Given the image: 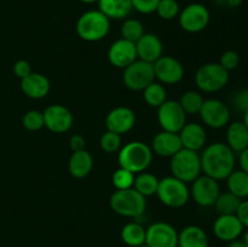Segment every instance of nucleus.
I'll use <instances>...</instances> for the list:
<instances>
[{
  "instance_id": "1",
  "label": "nucleus",
  "mask_w": 248,
  "mask_h": 247,
  "mask_svg": "<svg viewBox=\"0 0 248 247\" xmlns=\"http://www.w3.org/2000/svg\"><path fill=\"white\" fill-rule=\"evenodd\" d=\"M200 157L203 174L218 182L227 179L235 170V153L228 147L227 143H212L203 150Z\"/></svg>"
},
{
  "instance_id": "2",
  "label": "nucleus",
  "mask_w": 248,
  "mask_h": 247,
  "mask_svg": "<svg viewBox=\"0 0 248 247\" xmlns=\"http://www.w3.org/2000/svg\"><path fill=\"white\" fill-rule=\"evenodd\" d=\"M153 161V150L145 143L140 140L126 143L120 148L118 155L119 166L132 173L144 172Z\"/></svg>"
},
{
  "instance_id": "3",
  "label": "nucleus",
  "mask_w": 248,
  "mask_h": 247,
  "mask_svg": "<svg viewBox=\"0 0 248 247\" xmlns=\"http://www.w3.org/2000/svg\"><path fill=\"white\" fill-rule=\"evenodd\" d=\"M110 208L118 215L127 218H140L147 210V198L135 188L115 190L109 199Z\"/></svg>"
},
{
  "instance_id": "4",
  "label": "nucleus",
  "mask_w": 248,
  "mask_h": 247,
  "mask_svg": "<svg viewBox=\"0 0 248 247\" xmlns=\"http://www.w3.org/2000/svg\"><path fill=\"white\" fill-rule=\"evenodd\" d=\"M77 33L82 40L94 43L108 35L110 19L99 10H90L82 14L77 22Z\"/></svg>"
},
{
  "instance_id": "5",
  "label": "nucleus",
  "mask_w": 248,
  "mask_h": 247,
  "mask_svg": "<svg viewBox=\"0 0 248 247\" xmlns=\"http://www.w3.org/2000/svg\"><path fill=\"white\" fill-rule=\"evenodd\" d=\"M172 176L184 183H191L201 174V157L198 152L182 148L171 157Z\"/></svg>"
},
{
  "instance_id": "6",
  "label": "nucleus",
  "mask_w": 248,
  "mask_h": 247,
  "mask_svg": "<svg viewBox=\"0 0 248 247\" xmlns=\"http://www.w3.org/2000/svg\"><path fill=\"white\" fill-rule=\"evenodd\" d=\"M156 195L165 206L171 208H181L190 199V190L184 182L173 176L159 179Z\"/></svg>"
},
{
  "instance_id": "7",
  "label": "nucleus",
  "mask_w": 248,
  "mask_h": 247,
  "mask_svg": "<svg viewBox=\"0 0 248 247\" xmlns=\"http://www.w3.org/2000/svg\"><path fill=\"white\" fill-rule=\"evenodd\" d=\"M229 77V72L219 63H206L196 70L195 85L200 91L215 93L227 86Z\"/></svg>"
},
{
  "instance_id": "8",
  "label": "nucleus",
  "mask_w": 248,
  "mask_h": 247,
  "mask_svg": "<svg viewBox=\"0 0 248 247\" xmlns=\"http://www.w3.org/2000/svg\"><path fill=\"white\" fill-rule=\"evenodd\" d=\"M154 80L155 74L153 63L137 60L124 69V85L132 91H143L145 87L154 82Z\"/></svg>"
},
{
  "instance_id": "9",
  "label": "nucleus",
  "mask_w": 248,
  "mask_h": 247,
  "mask_svg": "<svg viewBox=\"0 0 248 247\" xmlns=\"http://www.w3.org/2000/svg\"><path fill=\"white\" fill-rule=\"evenodd\" d=\"M179 24L188 33H200L208 26L211 19L210 11L200 2L189 4L179 12Z\"/></svg>"
},
{
  "instance_id": "10",
  "label": "nucleus",
  "mask_w": 248,
  "mask_h": 247,
  "mask_svg": "<svg viewBox=\"0 0 248 247\" xmlns=\"http://www.w3.org/2000/svg\"><path fill=\"white\" fill-rule=\"evenodd\" d=\"M157 123L162 131L179 133L186 124V114L178 101H166L157 108Z\"/></svg>"
},
{
  "instance_id": "11",
  "label": "nucleus",
  "mask_w": 248,
  "mask_h": 247,
  "mask_svg": "<svg viewBox=\"0 0 248 247\" xmlns=\"http://www.w3.org/2000/svg\"><path fill=\"white\" fill-rule=\"evenodd\" d=\"M201 120L211 128H222L228 126L230 121V109L224 102L211 98L203 101L199 111Z\"/></svg>"
},
{
  "instance_id": "12",
  "label": "nucleus",
  "mask_w": 248,
  "mask_h": 247,
  "mask_svg": "<svg viewBox=\"0 0 248 247\" xmlns=\"http://www.w3.org/2000/svg\"><path fill=\"white\" fill-rule=\"evenodd\" d=\"M145 244L149 247H178V232L166 222H155L145 229Z\"/></svg>"
},
{
  "instance_id": "13",
  "label": "nucleus",
  "mask_w": 248,
  "mask_h": 247,
  "mask_svg": "<svg viewBox=\"0 0 248 247\" xmlns=\"http://www.w3.org/2000/svg\"><path fill=\"white\" fill-rule=\"evenodd\" d=\"M220 194L219 182L208 176H199L191 185L190 195L193 200L202 207L215 205Z\"/></svg>"
},
{
  "instance_id": "14",
  "label": "nucleus",
  "mask_w": 248,
  "mask_h": 247,
  "mask_svg": "<svg viewBox=\"0 0 248 247\" xmlns=\"http://www.w3.org/2000/svg\"><path fill=\"white\" fill-rule=\"evenodd\" d=\"M153 67L155 79L159 80L160 84L176 85L184 77L183 64L172 56H161L156 62L153 63Z\"/></svg>"
},
{
  "instance_id": "15",
  "label": "nucleus",
  "mask_w": 248,
  "mask_h": 247,
  "mask_svg": "<svg viewBox=\"0 0 248 247\" xmlns=\"http://www.w3.org/2000/svg\"><path fill=\"white\" fill-rule=\"evenodd\" d=\"M45 127L53 133H65L73 126L72 111L62 104H52L44 110Z\"/></svg>"
},
{
  "instance_id": "16",
  "label": "nucleus",
  "mask_w": 248,
  "mask_h": 247,
  "mask_svg": "<svg viewBox=\"0 0 248 247\" xmlns=\"http://www.w3.org/2000/svg\"><path fill=\"white\" fill-rule=\"evenodd\" d=\"M108 60L114 67L125 69L127 65L138 60L136 44L123 38L114 41L108 50Z\"/></svg>"
},
{
  "instance_id": "17",
  "label": "nucleus",
  "mask_w": 248,
  "mask_h": 247,
  "mask_svg": "<svg viewBox=\"0 0 248 247\" xmlns=\"http://www.w3.org/2000/svg\"><path fill=\"white\" fill-rule=\"evenodd\" d=\"M136 124V114L128 107H116L111 109L106 118L107 130L118 135L130 132Z\"/></svg>"
},
{
  "instance_id": "18",
  "label": "nucleus",
  "mask_w": 248,
  "mask_h": 247,
  "mask_svg": "<svg viewBox=\"0 0 248 247\" xmlns=\"http://www.w3.org/2000/svg\"><path fill=\"white\" fill-rule=\"evenodd\" d=\"M244 230V225L235 215H219L213 223V234L224 242L240 239Z\"/></svg>"
},
{
  "instance_id": "19",
  "label": "nucleus",
  "mask_w": 248,
  "mask_h": 247,
  "mask_svg": "<svg viewBox=\"0 0 248 247\" xmlns=\"http://www.w3.org/2000/svg\"><path fill=\"white\" fill-rule=\"evenodd\" d=\"M135 44L138 60H142L144 62H156L164 52L162 41L156 34L144 33Z\"/></svg>"
},
{
  "instance_id": "20",
  "label": "nucleus",
  "mask_w": 248,
  "mask_h": 247,
  "mask_svg": "<svg viewBox=\"0 0 248 247\" xmlns=\"http://www.w3.org/2000/svg\"><path fill=\"white\" fill-rule=\"evenodd\" d=\"M152 150L159 156L172 157L183 148L179 133L160 131L154 136L152 142Z\"/></svg>"
},
{
  "instance_id": "21",
  "label": "nucleus",
  "mask_w": 248,
  "mask_h": 247,
  "mask_svg": "<svg viewBox=\"0 0 248 247\" xmlns=\"http://www.w3.org/2000/svg\"><path fill=\"white\" fill-rule=\"evenodd\" d=\"M50 81L45 75L33 73L21 80V90L27 97L31 99H41L50 92Z\"/></svg>"
},
{
  "instance_id": "22",
  "label": "nucleus",
  "mask_w": 248,
  "mask_h": 247,
  "mask_svg": "<svg viewBox=\"0 0 248 247\" xmlns=\"http://www.w3.org/2000/svg\"><path fill=\"white\" fill-rule=\"evenodd\" d=\"M179 137H181L183 148L194 150V152L202 149L207 140V135L203 126L196 123L186 124L183 128L179 131Z\"/></svg>"
},
{
  "instance_id": "23",
  "label": "nucleus",
  "mask_w": 248,
  "mask_h": 247,
  "mask_svg": "<svg viewBox=\"0 0 248 247\" xmlns=\"http://www.w3.org/2000/svg\"><path fill=\"white\" fill-rule=\"evenodd\" d=\"M227 145L234 153H241L248 148V128L242 121H234L228 124L227 133Z\"/></svg>"
},
{
  "instance_id": "24",
  "label": "nucleus",
  "mask_w": 248,
  "mask_h": 247,
  "mask_svg": "<svg viewBox=\"0 0 248 247\" xmlns=\"http://www.w3.org/2000/svg\"><path fill=\"white\" fill-rule=\"evenodd\" d=\"M68 169L74 178H85L91 173L92 169H93L92 155L86 149L80 150V152H73L69 162H68Z\"/></svg>"
},
{
  "instance_id": "25",
  "label": "nucleus",
  "mask_w": 248,
  "mask_h": 247,
  "mask_svg": "<svg viewBox=\"0 0 248 247\" xmlns=\"http://www.w3.org/2000/svg\"><path fill=\"white\" fill-rule=\"evenodd\" d=\"M210 240L199 225H188L178 232V247H208Z\"/></svg>"
},
{
  "instance_id": "26",
  "label": "nucleus",
  "mask_w": 248,
  "mask_h": 247,
  "mask_svg": "<svg viewBox=\"0 0 248 247\" xmlns=\"http://www.w3.org/2000/svg\"><path fill=\"white\" fill-rule=\"evenodd\" d=\"M98 10L109 19H125L133 7L131 0H98Z\"/></svg>"
},
{
  "instance_id": "27",
  "label": "nucleus",
  "mask_w": 248,
  "mask_h": 247,
  "mask_svg": "<svg viewBox=\"0 0 248 247\" xmlns=\"http://www.w3.org/2000/svg\"><path fill=\"white\" fill-rule=\"evenodd\" d=\"M121 240L128 247H138L145 244V228L138 222H130L121 229Z\"/></svg>"
},
{
  "instance_id": "28",
  "label": "nucleus",
  "mask_w": 248,
  "mask_h": 247,
  "mask_svg": "<svg viewBox=\"0 0 248 247\" xmlns=\"http://www.w3.org/2000/svg\"><path fill=\"white\" fill-rule=\"evenodd\" d=\"M228 190L241 200L248 198V173L240 170H234L227 178Z\"/></svg>"
},
{
  "instance_id": "29",
  "label": "nucleus",
  "mask_w": 248,
  "mask_h": 247,
  "mask_svg": "<svg viewBox=\"0 0 248 247\" xmlns=\"http://www.w3.org/2000/svg\"><path fill=\"white\" fill-rule=\"evenodd\" d=\"M157 186H159V179L155 174L149 172H140L138 176L135 177L133 188L145 198L156 194Z\"/></svg>"
},
{
  "instance_id": "30",
  "label": "nucleus",
  "mask_w": 248,
  "mask_h": 247,
  "mask_svg": "<svg viewBox=\"0 0 248 247\" xmlns=\"http://www.w3.org/2000/svg\"><path fill=\"white\" fill-rule=\"evenodd\" d=\"M143 98L149 107L159 108L162 103L167 101V93L164 85L160 82H152L149 86L143 90Z\"/></svg>"
},
{
  "instance_id": "31",
  "label": "nucleus",
  "mask_w": 248,
  "mask_h": 247,
  "mask_svg": "<svg viewBox=\"0 0 248 247\" xmlns=\"http://www.w3.org/2000/svg\"><path fill=\"white\" fill-rule=\"evenodd\" d=\"M241 201V199L228 190L219 194L213 206L219 215H235Z\"/></svg>"
},
{
  "instance_id": "32",
  "label": "nucleus",
  "mask_w": 248,
  "mask_h": 247,
  "mask_svg": "<svg viewBox=\"0 0 248 247\" xmlns=\"http://www.w3.org/2000/svg\"><path fill=\"white\" fill-rule=\"evenodd\" d=\"M203 97L202 94L199 91H186L182 94L181 99H179V104L183 108V110L186 111V114H199L201 107L203 104Z\"/></svg>"
},
{
  "instance_id": "33",
  "label": "nucleus",
  "mask_w": 248,
  "mask_h": 247,
  "mask_svg": "<svg viewBox=\"0 0 248 247\" xmlns=\"http://www.w3.org/2000/svg\"><path fill=\"white\" fill-rule=\"evenodd\" d=\"M144 34V27L140 19L125 18L121 26V38L136 43Z\"/></svg>"
},
{
  "instance_id": "34",
  "label": "nucleus",
  "mask_w": 248,
  "mask_h": 247,
  "mask_svg": "<svg viewBox=\"0 0 248 247\" xmlns=\"http://www.w3.org/2000/svg\"><path fill=\"white\" fill-rule=\"evenodd\" d=\"M155 12H156L160 18L171 21V19H174L176 17L179 16L181 7H179L177 0H160Z\"/></svg>"
},
{
  "instance_id": "35",
  "label": "nucleus",
  "mask_w": 248,
  "mask_h": 247,
  "mask_svg": "<svg viewBox=\"0 0 248 247\" xmlns=\"http://www.w3.org/2000/svg\"><path fill=\"white\" fill-rule=\"evenodd\" d=\"M99 145H101V149L108 154L119 152L120 148L123 147L121 145V136L107 130L99 138Z\"/></svg>"
},
{
  "instance_id": "36",
  "label": "nucleus",
  "mask_w": 248,
  "mask_h": 247,
  "mask_svg": "<svg viewBox=\"0 0 248 247\" xmlns=\"http://www.w3.org/2000/svg\"><path fill=\"white\" fill-rule=\"evenodd\" d=\"M135 173L127 171V170L119 167L113 174V185L115 186L116 190H124V189L133 188V183H135Z\"/></svg>"
},
{
  "instance_id": "37",
  "label": "nucleus",
  "mask_w": 248,
  "mask_h": 247,
  "mask_svg": "<svg viewBox=\"0 0 248 247\" xmlns=\"http://www.w3.org/2000/svg\"><path fill=\"white\" fill-rule=\"evenodd\" d=\"M22 125L26 130L31 131H39L45 126L44 123V114L39 110H29L27 111L22 119Z\"/></svg>"
},
{
  "instance_id": "38",
  "label": "nucleus",
  "mask_w": 248,
  "mask_h": 247,
  "mask_svg": "<svg viewBox=\"0 0 248 247\" xmlns=\"http://www.w3.org/2000/svg\"><path fill=\"white\" fill-rule=\"evenodd\" d=\"M240 63V55L234 50H228L225 52H223V55L220 56L219 64L224 68L228 72H232V70L236 69L237 65Z\"/></svg>"
},
{
  "instance_id": "39",
  "label": "nucleus",
  "mask_w": 248,
  "mask_h": 247,
  "mask_svg": "<svg viewBox=\"0 0 248 247\" xmlns=\"http://www.w3.org/2000/svg\"><path fill=\"white\" fill-rule=\"evenodd\" d=\"M232 104L235 110L244 114L248 110V89H241L234 93L232 98Z\"/></svg>"
},
{
  "instance_id": "40",
  "label": "nucleus",
  "mask_w": 248,
  "mask_h": 247,
  "mask_svg": "<svg viewBox=\"0 0 248 247\" xmlns=\"http://www.w3.org/2000/svg\"><path fill=\"white\" fill-rule=\"evenodd\" d=\"M159 1L160 0H131L133 10L143 15H149L155 12Z\"/></svg>"
},
{
  "instance_id": "41",
  "label": "nucleus",
  "mask_w": 248,
  "mask_h": 247,
  "mask_svg": "<svg viewBox=\"0 0 248 247\" xmlns=\"http://www.w3.org/2000/svg\"><path fill=\"white\" fill-rule=\"evenodd\" d=\"M31 73V63L26 60H19L17 61L14 64V74L16 75L19 79H23L27 75H29Z\"/></svg>"
},
{
  "instance_id": "42",
  "label": "nucleus",
  "mask_w": 248,
  "mask_h": 247,
  "mask_svg": "<svg viewBox=\"0 0 248 247\" xmlns=\"http://www.w3.org/2000/svg\"><path fill=\"white\" fill-rule=\"evenodd\" d=\"M235 216L239 218V220L244 225V228H247L248 229V200L241 201Z\"/></svg>"
},
{
  "instance_id": "43",
  "label": "nucleus",
  "mask_w": 248,
  "mask_h": 247,
  "mask_svg": "<svg viewBox=\"0 0 248 247\" xmlns=\"http://www.w3.org/2000/svg\"><path fill=\"white\" fill-rule=\"evenodd\" d=\"M69 145L73 152H80V150H84L85 147H86V140H85V138L81 135L75 133V135L70 137Z\"/></svg>"
},
{
  "instance_id": "44",
  "label": "nucleus",
  "mask_w": 248,
  "mask_h": 247,
  "mask_svg": "<svg viewBox=\"0 0 248 247\" xmlns=\"http://www.w3.org/2000/svg\"><path fill=\"white\" fill-rule=\"evenodd\" d=\"M239 162L242 171L247 172L248 173V148H246L245 150H242V152L239 154Z\"/></svg>"
},
{
  "instance_id": "45",
  "label": "nucleus",
  "mask_w": 248,
  "mask_h": 247,
  "mask_svg": "<svg viewBox=\"0 0 248 247\" xmlns=\"http://www.w3.org/2000/svg\"><path fill=\"white\" fill-rule=\"evenodd\" d=\"M228 247H246V245H245L244 240L236 239V240H232V241L228 242Z\"/></svg>"
},
{
  "instance_id": "46",
  "label": "nucleus",
  "mask_w": 248,
  "mask_h": 247,
  "mask_svg": "<svg viewBox=\"0 0 248 247\" xmlns=\"http://www.w3.org/2000/svg\"><path fill=\"white\" fill-rule=\"evenodd\" d=\"M212 1L218 7H229V0H212Z\"/></svg>"
},
{
  "instance_id": "47",
  "label": "nucleus",
  "mask_w": 248,
  "mask_h": 247,
  "mask_svg": "<svg viewBox=\"0 0 248 247\" xmlns=\"http://www.w3.org/2000/svg\"><path fill=\"white\" fill-rule=\"evenodd\" d=\"M242 123H244L245 126L248 128V110L244 113V120H242Z\"/></svg>"
},
{
  "instance_id": "48",
  "label": "nucleus",
  "mask_w": 248,
  "mask_h": 247,
  "mask_svg": "<svg viewBox=\"0 0 248 247\" xmlns=\"http://www.w3.org/2000/svg\"><path fill=\"white\" fill-rule=\"evenodd\" d=\"M244 242H245V245H246V247H248V229L246 230V232H245L244 234Z\"/></svg>"
},
{
  "instance_id": "49",
  "label": "nucleus",
  "mask_w": 248,
  "mask_h": 247,
  "mask_svg": "<svg viewBox=\"0 0 248 247\" xmlns=\"http://www.w3.org/2000/svg\"><path fill=\"white\" fill-rule=\"evenodd\" d=\"M79 1L85 2V4H93V2H98V0H79Z\"/></svg>"
},
{
  "instance_id": "50",
  "label": "nucleus",
  "mask_w": 248,
  "mask_h": 247,
  "mask_svg": "<svg viewBox=\"0 0 248 247\" xmlns=\"http://www.w3.org/2000/svg\"><path fill=\"white\" fill-rule=\"evenodd\" d=\"M138 247H149V246H148L147 244H143V245H140V246H138Z\"/></svg>"
}]
</instances>
